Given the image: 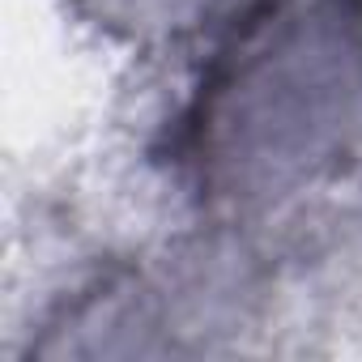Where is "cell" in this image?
Returning <instances> with one entry per match:
<instances>
[{
	"label": "cell",
	"instance_id": "obj_2",
	"mask_svg": "<svg viewBox=\"0 0 362 362\" xmlns=\"http://www.w3.org/2000/svg\"><path fill=\"white\" fill-rule=\"evenodd\" d=\"M94 5L107 22L145 30V26H179L188 13L209 9V0H94Z\"/></svg>",
	"mask_w": 362,
	"mask_h": 362
},
{
	"label": "cell",
	"instance_id": "obj_1",
	"mask_svg": "<svg viewBox=\"0 0 362 362\" xmlns=\"http://www.w3.org/2000/svg\"><path fill=\"white\" fill-rule=\"evenodd\" d=\"M175 166L243 230L303 226L362 179V0H256L175 128Z\"/></svg>",
	"mask_w": 362,
	"mask_h": 362
}]
</instances>
